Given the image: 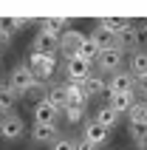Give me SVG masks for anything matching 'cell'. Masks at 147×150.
I'll list each match as a JSON object with an SVG mask.
<instances>
[{"label": "cell", "mask_w": 147, "mask_h": 150, "mask_svg": "<svg viewBox=\"0 0 147 150\" xmlns=\"http://www.w3.org/2000/svg\"><path fill=\"white\" fill-rule=\"evenodd\" d=\"M6 85L17 93V96H20V93L34 91V88H37L40 82L34 79V74L28 71V65H25V62H20V65H14V68H11V74H8V82H6Z\"/></svg>", "instance_id": "obj_1"}, {"label": "cell", "mask_w": 147, "mask_h": 150, "mask_svg": "<svg viewBox=\"0 0 147 150\" xmlns=\"http://www.w3.org/2000/svg\"><path fill=\"white\" fill-rule=\"evenodd\" d=\"M28 71L34 74V79L37 82H45V79H51V74L57 71V57L54 54H34L31 51V57H28Z\"/></svg>", "instance_id": "obj_2"}, {"label": "cell", "mask_w": 147, "mask_h": 150, "mask_svg": "<svg viewBox=\"0 0 147 150\" xmlns=\"http://www.w3.org/2000/svg\"><path fill=\"white\" fill-rule=\"evenodd\" d=\"M59 45V31L54 25H42L40 34L34 37V54H54Z\"/></svg>", "instance_id": "obj_3"}, {"label": "cell", "mask_w": 147, "mask_h": 150, "mask_svg": "<svg viewBox=\"0 0 147 150\" xmlns=\"http://www.w3.org/2000/svg\"><path fill=\"white\" fill-rule=\"evenodd\" d=\"M82 40H85V34H82V31H76V28H68V31L59 34V45H57V51H59L65 59H74L76 54H79Z\"/></svg>", "instance_id": "obj_4"}, {"label": "cell", "mask_w": 147, "mask_h": 150, "mask_svg": "<svg viewBox=\"0 0 147 150\" xmlns=\"http://www.w3.org/2000/svg\"><path fill=\"white\" fill-rule=\"evenodd\" d=\"M90 65H93V62H88V59H82V57L65 59V74H68V82L82 85L90 74H93V71H90Z\"/></svg>", "instance_id": "obj_5"}, {"label": "cell", "mask_w": 147, "mask_h": 150, "mask_svg": "<svg viewBox=\"0 0 147 150\" xmlns=\"http://www.w3.org/2000/svg\"><path fill=\"white\" fill-rule=\"evenodd\" d=\"M122 62H124V51H122V48L99 51V57H96L99 71H107V74H116V71H122Z\"/></svg>", "instance_id": "obj_6"}, {"label": "cell", "mask_w": 147, "mask_h": 150, "mask_svg": "<svg viewBox=\"0 0 147 150\" xmlns=\"http://www.w3.org/2000/svg\"><path fill=\"white\" fill-rule=\"evenodd\" d=\"M105 85H107V93H133L136 79L130 71H116V74H110V79Z\"/></svg>", "instance_id": "obj_7"}, {"label": "cell", "mask_w": 147, "mask_h": 150, "mask_svg": "<svg viewBox=\"0 0 147 150\" xmlns=\"http://www.w3.org/2000/svg\"><path fill=\"white\" fill-rule=\"evenodd\" d=\"M23 130H25L23 119L14 116V113H8V116L0 119V136H3L6 142H14V139H20V136H23Z\"/></svg>", "instance_id": "obj_8"}, {"label": "cell", "mask_w": 147, "mask_h": 150, "mask_svg": "<svg viewBox=\"0 0 147 150\" xmlns=\"http://www.w3.org/2000/svg\"><path fill=\"white\" fill-rule=\"evenodd\" d=\"M116 48H122V51H130V54H133V51L139 48V28L127 23V25L122 28V31L116 34Z\"/></svg>", "instance_id": "obj_9"}, {"label": "cell", "mask_w": 147, "mask_h": 150, "mask_svg": "<svg viewBox=\"0 0 147 150\" xmlns=\"http://www.w3.org/2000/svg\"><path fill=\"white\" fill-rule=\"evenodd\" d=\"M107 136H110V130H105L102 125H96L93 119H90L88 125H85V133H82V139L88 144H93V147H102V144H107Z\"/></svg>", "instance_id": "obj_10"}, {"label": "cell", "mask_w": 147, "mask_h": 150, "mask_svg": "<svg viewBox=\"0 0 147 150\" xmlns=\"http://www.w3.org/2000/svg\"><path fill=\"white\" fill-rule=\"evenodd\" d=\"M133 102H136V96H133V93H107V108L113 110L116 116L127 113V110L133 108Z\"/></svg>", "instance_id": "obj_11"}, {"label": "cell", "mask_w": 147, "mask_h": 150, "mask_svg": "<svg viewBox=\"0 0 147 150\" xmlns=\"http://www.w3.org/2000/svg\"><path fill=\"white\" fill-rule=\"evenodd\" d=\"M57 113L59 110L57 108H51L48 102L42 99V102H37V108H34V125H57Z\"/></svg>", "instance_id": "obj_12"}, {"label": "cell", "mask_w": 147, "mask_h": 150, "mask_svg": "<svg viewBox=\"0 0 147 150\" xmlns=\"http://www.w3.org/2000/svg\"><path fill=\"white\" fill-rule=\"evenodd\" d=\"M62 88H65V99H68V105H74V108H85V105H88V93H85V88H82V85L65 82Z\"/></svg>", "instance_id": "obj_13"}, {"label": "cell", "mask_w": 147, "mask_h": 150, "mask_svg": "<svg viewBox=\"0 0 147 150\" xmlns=\"http://www.w3.org/2000/svg\"><path fill=\"white\" fill-rule=\"evenodd\" d=\"M90 40H93V45H96L99 51L116 48V34H110L107 28H102V25H96V28L90 31Z\"/></svg>", "instance_id": "obj_14"}, {"label": "cell", "mask_w": 147, "mask_h": 150, "mask_svg": "<svg viewBox=\"0 0 147 150\" xmlns=\"http://www.w3.org/2000/svg\"><path fill=\"white\" fill-rule=\"evenodd\" d=\"M127 71L133 74V79L147 74V51H141V48L133 51V54H130V68H127Z\"/></svg>", "instance_id": "obj_15"}, {"label": "cell", "mask_w": 147, "mask_h": 150, "mask_svg": "<svg viewBox=\"0 0 147 150\" xmlns=\"http://www.w3.org/2000/svg\"><path fill=\"white\" fill-rule=\"evenodd\" d=\"M45 102H48L51 108H57V110H65V105H68L65 88H62V85H51L48 91H45Z\"/></svg>", "instance_id": "obj_16"}, {"label": "cell", "mask_w": 147, "mask_h": 150, "mask_svg": "<svg viewBox=\"0 0 147 150\" xmlns=\"http://www.w3.org/2000/svg\"><path fill=\"white\" fill-rule=\"evenodd\" d=\"M93 122H96V125H102L105 130H113V127L119 125V116H116L113 110L105 105V108H99V110H96V119H93Z\"/></svg>", "instance_id": "obj_17"}, {"label": "cell", "mask_w": 147, "mask_h": 150, "mask_svg": "<svg viewBox=\"0 0 147 150\" xmlns=\"http://www.w3.org/2000/svg\"><path fill=\"white\" fill-rule=\"evenodd\" d=\"M14 102H17V93L3 82L0 85V113H8V110L14 108Z\"/></svg>", "instance_id": "obj_18"}, {"label": "cell", "mask_w": 147, "mask_h": 150, "mask_svg": "<svg viewBox=\"0 0 147 150\" xmlns=\"http://www.w3.org/2000/svg\"><path fill=\"white\" fill-rule=\"evenodd\" d=\"M57 136V125H34L31 127V139L34 142H48Z\"/></svg>", "instance_id": "obj_19"}, {"label": "cell", "mask_w": 147, "mask_h": 150, "mask_svg": "<svg viewBox=\"0 0 147 150\" xmlns=\"http://www.w3.org/2000/svg\"><path fill=\"white\" fill-rule=\"evenodd\" d=\"M76 57L88 59V62H93V59L99 57V48L93 45V40H90V37H85V40H82V45H79V54H76Z\"/></svg>", "instance_id": "obj_20"}, {"label": "cell", "mask_w": 147, "mask_h": 150, "mask_svg": "<svg viewBox=\"0 0 147 150\" xmlns=\"http://www.w3.org/2000/svg\"><path fill=\"white\" fill-rule=\"evenodd\" d=\"M82 88H85V93H88V96H90V93H105V91H107V85L102 82L96 74H90L88 79L82 82Z\"/></svg>", "instance_id": "obj_21"}, {"label": "cell", "mask_w": 147, "mask_h": 150, "mask_svg": "<svg viewBox=\"0 0 147 150\" xmlns=\"http://www.w3.org/2000/svg\"><path fill=\"white\" fill-rule=\"evenodd\" d=\"M99 25H102V28H107L110 34H119L124 25H127V20H119V17H102V20H99Z\"/></svg>", "instance_id": "obj_22"}, {"label": "cell", "mask_w": 147, "mask_h": 150, "mask_svg": "<svg viewBox=\"0 0 147 150\" xmlns=\"http://www.w3.org/2000/svg\"><path fill=\"white\" fill-rule=\"evenodd\" d=\"M127 113H130V122H147V102H133Z\"/></svg>", "instance_id": "obj_23"}, {"label": "cell", "mask_w": 147, "mask_h": 150, "mask_svg": "<svg viewBox=\"0 0 147 150\" xmlns=\"http://www.w3.org/2000/svg\"><path fill=\"white\" fill-rule=\"evenodd\" d=\"M65 119L71 122V125H76V122H82V116H85V108H74V105H65Z\"/></svg>", "instance_id": "obj_24"}, {"label": "cell", "mask_w": 147, "mask_h": 150, "mask_svg": "<svg viewBox=\"0 0 147 150\" xmlns=\"http://www.w3.org/2000/svg\"><path fill=\"white\" fill-rule=\"evenodd\" d=\"M127 127H130V136H133V139H136V144H139L141 139H144V136H147V122H130V125H127Z\"/></svg>", "instance_id": "obj_25"}, {"label": "cell", "mask_w": 147, "mask_h": 150, "mask_svg": "<svg viewBox=\"0 0 147 150\" xmlns=\"http://www.w3.org/2000/svg\"><path fill=\"white\" fill-rule=\"evenodd\" d=\"M8 40H11V28H8V20H0V48H6Z\"/></svg>", "instance_id": "obj_26"}, {"label": "cell", "mask_w": 147, "mask_h": 150, "mask_svg": "<svg viewBox=\"0 0 147 150\" xmlns=\"http://www.w3.org/2000/svg\"><path fill=\"white\" fill-rule=\"evenodd\" d=\"M51 150H74V139H65V136H57Z\"/></svg>", "instance_id": "obj_27"}, {"label": "cell", "mask_w": 147, "mask_h": 150, "mask_svg": "<svg viewBox=\"0 0 147 150\" xmlns=\"http://www.w3.org/2000/svg\"><path fill=\"white\" fill-rule=\"evenodd\" d=\"M133 93H141V96H147V74H144V76H136V85H133Z\"/></svg>", "instance_id": "obj_28"}, {"label": "cell", "mask_w": 147, "mask_h": 150, "mask_svg": "<svg viewBox=\"0 0 147 150\" xmlns=\"http://www.w3.org/2000/svg\"><path fill=\"white\" fill-rule=\"evenodd\" d=\"M8 28H25V25H28V20H25V17H11V20H8Z\"/></svg>", "instance_id": "obj_29"}, {"label": "cell", "mask_w": 147, "mask_h": 150, "mask_svg": "<svg viewBox=\"0 0 147 150\" xmlns=\"http://www.w3.org/2000/svg\"><path fill=\"white\" fill-rule=\"evenodd\" d=\"M74 150H96V147H93V144H88L85 139H76V142H74Z\"/></svg>", "instance_id": "obj_30"}, {"label": "cell", "mask_w": 147, "mask_h": 150, "mask_svg": "<svg viewBox=\"0 0 147 150\" xmlns=\"http://www.w3.org/2000/svg\"><path fill=\"white\" fill-rule=\"evenodd\" d=\"M139 147H141V150H147V136H144V139L139 142Z\"/></svg>", "instance_id": "obj_31"}, {"label": "cell", "mask_w": 147, "mask_h": 150, "mask_svg": "<svg viewBox=\"0 0 147 150\" xmlns=\"http://www.w3.org/2000/svg\"><path fill=\"white\" fill-rule=\"evenodd\" d=\"M144 31H147V20H144Z\"/></svg>", "instance_id": "obj_32"}, {"label": "cell", "mask_w": 147, "mask_h": 150, "mask_svg": "<svg viewBox=\"0 0 147 150\" xmlns=\"http://www.w3.org/2000/svg\"><path fill=\"white\" fill-rule=\"evenodd\" d=\"M0 119H3V113H0Z\"/></svg>", "instance_id": "obj_33"}]
</instances>
